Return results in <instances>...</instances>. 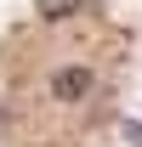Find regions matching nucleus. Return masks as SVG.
<instances>
[{
    "mask_svg": "<svg viewBox=\"0 0 142 147\" xmlns=\"http://www.w3.org/2000/svg\"><path fill=\"white\" fill-rule=\"evenodd\" d=\"M0 136L23 147H80L114 113L119 40L102 6H40V23L0 45Z\"/></svg>",
    "mask_w": 142,
    "mask_h": 147,
    "instance_id": "1",
    "label": "nucleus"
}]
</instances>
